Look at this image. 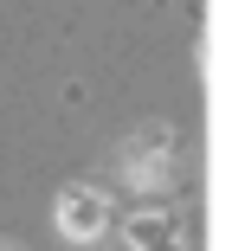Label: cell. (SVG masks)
Here are the masks:
<instances>
[{
	"mask_svg": "<svg viewBox=\"0 0 245 251\" xmlns=\"http://www.w3.org/2000/svg\"><path fill=\"white\" fill-rule=\"evenodd\" d=\"M129 238H136V251H181V232H174L162 213H142V219L129 226Z\"/></svg>",
	"mask_w": 245,
	"mask_h": 251,
	"instance_id": "2",
	"label": "cell"
},
{
	"mask_svg": "<svg viewBox=\"0 0 245 251\" xmlns=\"http://www.w3.org/2000/svg\"><path fill=\"white\" fill-rule=\"evenodd\" d=\"M58 226H65L71 238H97V232L110 226V200L90 193V187H71V193L58 200Z\"/></svg>",
	"mask_w": 245,
	"mask_h": 251,
	"instance_id": "1",
	"label": "cell"
}]
</instances>
